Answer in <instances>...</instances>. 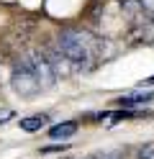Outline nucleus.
I'll list each match as a JSON object with an SVG mask.
<instances>
[{
	"label": "nucleus",
	"mask_w": 154,
	"mask_h": 159,
	"mask_svg": "<svg viewBox=\"0 0 154 159\" xmlns=\"http://www.w3.org/2000/svg\"><path fill=\"white\" fill-rule=\"evenodd\" d=\"M57 46L72 62V67H82V69H87L92 64V59L100 54V41L98 39L92 34H87V31H77V28H64V31H59Z\"/></svg>",
	"instance_id": "1"
},
{
	"label": "nucleus",
	"mask_w": 154,
	"mask_h": 159,
	"mask_svg": "<svg viewBox=\"0 0 154 159\" xmlns=\"http://www.w3.org/2000/svg\"><path fill=\"white\" fill-rule=\"evenodd\" d=\"M10 85H13V90L18 95H26V98L36 95L41 90V82L36 80V75L31 72L26 64H21V62L13 67V72H10Z\"/></svg>",
	"instance_id": "2"
},
{
	"label": "nucleus",
	"mask_w": 154,
	"mask_h": 159,
	"mask_svg": "<svg viewBox=\"0 0 154 159\" xmlns=\"http://www.w3.org/2000/svg\"><path fill=\"white\" fill-rule=\"evenodd\" d=\"M31 72L36 75V80L41 82V87H51L57 82V75H54V69H51V64H49V59H46V54L44 52H28V57H26V62H23Z\"/></svg>",
	"instance_id": "3"
},
{
	"label": "nucleus",
	"mask_w": 154,
	"mask_h": 159,
	"mask_svg": "<svg viewBox=\"0 0 154 159\" xmlns=\"http://www.w3.org/2000/svg\"><path fill=\"white\" fill-rule=\"evenodd\" d=\"M44 54H46V59H49V64H51V69H54L57 77H59V75L67 77V75L72 72V62L59 52V46H57V49H49V52H44Z\"/></svg>",
	"instance_id": "4"
},
{
	"label": "nucleus",
	"mask_w": 154,
	"mask_h": 159,
	"mask_svg": "<svg viewBox=\"0 0 154 159\" xmlns=\"http://www.w3.org/2000/svg\"><path fill=\"white\" fill-rule=\"evenodd\" d=\"M154 100V93H126V95H121L118 98V103L123 105V108H136V105H147V103H152Z\"/></svg>",
	"instance_id": "5"
},
{
	"label": "nucleus",
	"mask_w": 154,
	"mask_h": 159,
	"mask_svg": "<svg viewBox=\"0 0 154 159\" xmlns=\"http://www.w3.org/2000/svg\"><path fill=\"white\" fill-rule=\"evenodd\" d=\"M77 134V123L75 121H67V123H57L49 128V139H57V141H62V139H72Z\"/></svg>",
	"instance_id": "6"
},
{
	"label": "nucleus",
	"mask_w": 154,
	"mask_h": 159,
	"mask_svg": "<svg viewBox=\"0 0 154 159\" xmlns=\"http://www.w3.org/2000/svg\"><path fill=\"white\" fill-rule=\"evenodd\" d=\"M49 123V116L46 113H34V116H28V118H21V128L28 134H34V131H41Z\"/></svg>",
	"instance_id": "7"
},
{
	"label": "nucleus",
	"mask_w": 154,
	"mask_h": 159,
	"mask_svg": "<svg viewBox=\"0 0 154 159\" xmlns=\"http://www.w3.org/2000/svg\"><path fill=\"white\" fill-rule=\"evenodd\" d=\"M139 159H154V141L144 144V146L139 149Z\"/></svg>",
	"instance_id": "8"
},
{
	"label": "nucleus",
	"mask_w": 154,
	"mask_h": 159,
	"mask_svg": "<svg viewBox=\"0 0 154 159\" xmlns=\"http://www.w3.org/2000/svg\"><path fill=\"white\" fill-rule=\"evenodd\" d=\"M95 159H123V152H121V149H110V152H103Z\"/></svg>",
	"instance_id": "9"
},
{
	"label": "nucleus",
	"mask_w": 154,
	"mask_h": 159,
	"mask_svg": "<svg viewBox=\"0 0 154 159\" xmlns=\"http://www.w3.org/2000/svg\"><path fill=\"white\" fill-rule=\"evenodd\" d=\"M67 144H51V146H44L41 149V154H51V152H67Z\"/></svg>",
	"instance_id": "10"
},
{
	"label": "nucleus",
	"mask_w": 154,
	"mask_h": 159,
	"mask_svg": "<svg viewBox=\"0 0 154 159\" xmlns=\"http://www.w3.org/2000/svg\"><path fill=\"white\" fill-rule=\"evenodd\" d=\"M13 116H16V113L10 111V108H0V123H8Z\"/></svg>",
	"instance_id": "11"
},
{
	"label": "nucleus",
	"mask_w": 154,
	"mask_h": 159,
	"mask_svg": "<svg viewBox=\"0 0 154 159\" xmlns=\"http://www.w3.org/2000/svg\"><path fill=\"white\" fill-rule=\"evenodd\" d=\"M147 85H154V77H149V80H147Z\"/></svg>",
	"instance_id": "12"
},
{
	"label": "nucleus",
	"mask_w": 154,
	"mask_h": 159,
	"mask_svg": "<svg viewBox=\"0 0 154 159\" xmlns=\"http://www.w3.org/2000/svg\"><path fill=\"white\" fill-rule=\"evenodd\" d=\"M82 159H95V157H82Z\"/></svg>",
	"instance_id": "13"
}]
</instances>
